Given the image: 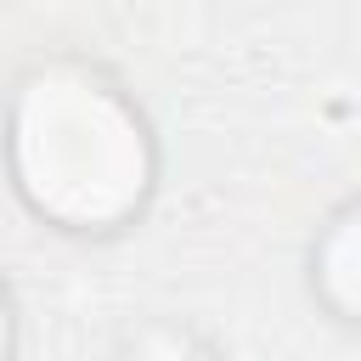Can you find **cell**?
<instances>
[{
    "instance_id": "obj_2",
    "label": "cell",
    "mask_w": 361,
    "mask_h": 361,
    "mask_svg": "<svg viewBox=\"0 0 361 361\" xmlns=\"http://www.w3.org/2000/svg\"><path fill=\"white\" fill-rule=\"evenodd\" d=\"M350 243H355V231L350 226H338L333 231V243H327V288H333V305L338 310H350L355 305V271H350Z\"/></svg>"
},
{
    "instance_id": "obj_1",
    "label": "cell",
    "mask_w": 361,
    "mask_h": 361,
    "mask_svg": "<svg viewBox=\"0 0 361 361\" xmlns=\"http://www.w3.org/2000/svg\"><path fill=\"white\" fill-rule=\"evenodd\" d=\"M11 152L28 203L62 226L124 220L152 175L135 113L79 68H45L28 79L11 124Z\"/></svg>"
},
{
    "instance_id": "obj_3",
    "label": "cell",
    "mask_w": 361,
    "mask_h": 361,
    "mask_svg": "<svg viewBox=\"0 0 361 361\" xmlns=\"http://www.w3.org/2000/svg\"><path fill=\"white\" fill-rule=\"evenodd\" d=\"M130 361H209V355H203V350H192L186 338H169V333H152V338H147V344H141V350H135Z\"/></svg>"
},
{
    "instance_id": "obj_4",
    "label": "cell",
    "mask_w": 361,
    "mask_h": 361,
    "mask_svg": "<svg viewBox=\"0 0 361 361\" xmlns=\"http://www.w3.org/2000/svg\"><path fill=\"white\" fill-rule=\"evenodd\" d=\"M6 344H11V316H6V299H0V361H6Z\"/></svg>"
}]
</instances>
